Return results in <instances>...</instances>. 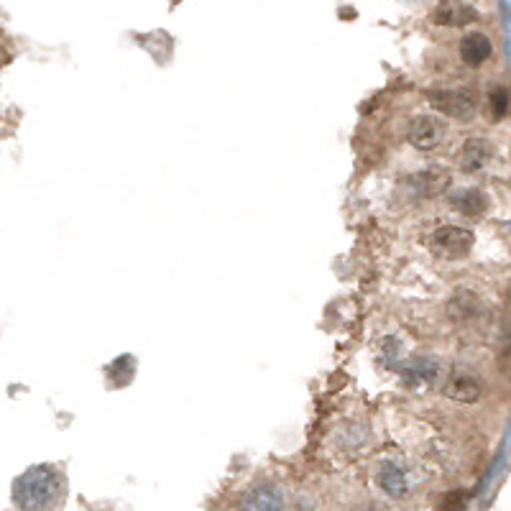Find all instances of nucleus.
Here are the masks:
<instances>
[{"mask_svg":"<svg viewBox=\"0 0 511 511\" xmlns=\"http://www.w3.org/2000/svg\"><path fill=\"white\" fill-rule=\"evenodd\" d=\"M66 501V476L57 465H31L13 480L18 511H59Z\"/></svg>","mask_w":511,"mask_h":511,"instance_id":"nucleus-1","label":"nucleus"},{"mask_svg":"<svg viewBox=\"0 0 511 511\" xmlns=\"http://www.w3.org/2000/svg\"><path fill=\"white\" fill-rule=\"evenodd\" d=\"M425 243L435 256L447 259V261H458V259H465L473 251L476 235H473V231L461 228V225H440V228L429 233Z\"/></svg>","mask_w":511,"mask_h":511,"instance_id":"nucleus-2","label":"nucleus"},{"mask_svg":"<svg viewBox=\"0 0 511 511\" xmlns=\"http://www.w3.org/2000/svg\"><path fill=\"white\" fill-rule=\"evenodd\" d=\"M450 187V172L445 166H425L419 172H414L410 177L401 180V189L407 192L410 199H429L443 195Z\"/></svg>","mask_w":511,"mask_h":511,"instance_id":"nucleus-3","label":"nucleus"},{"mask_svg":"<svg viewBox=\"0 0 511 511\" xmlns=\"http://www.w3.org/2000/svg\"><path fill=\"white\" fill-rule=\"evenodd\" d=\"M427 102L443 113L445 118H453L458 123H468L476 116V100L468 90H458V87H445V90H429Z\"/></svg>","mask_w":511,"mask_h":511,"instance_id":"nucleus-4","label":"nucleus"},{"mask_svg":"<svg viewBox=\"0 0 511 511\" xmlns=\"http://www.w3.org/2000/svg\"><path fill=\"white\" fill-rule=\"evenodd\" d=\"M238 511H286V496L277 483H259L243 496Z\"/></svg>","mask_w":511,"mask_h":511,"instance_id":"nucleus-5","label":"nucleus"},{"mask_svg":"<svg viewBox=\"0 0 511 511\" xmlns=\"http://www.w3.org/2000/svg\"><path fill=\"white\" fill-rule=\"evenodd\" d=\"M407 141L412 144L417 151H432L440 146L443 141V126L440 120L429 116L412 118L410 128H407Z\"/></svg>","mask_w":511,"mask_h":511,"instance_id":"nucleus-6","label":"nucleus"},{"mask_svg":"<svg viewBox=\"0 0 511 511\" xmlns=\"http://www.w3.org/2000/svg\"><path fill=\"white\" fill-rule=\"evenodd\" d=\"M432 21H435L437 26L455 29V26H468V23L479 21V11H476V5H471V3L445 0V3H437V8H435V13H432Z\"/></svg>","mask_w":511,"mask_h":511,"instance_id":"nucleus-7","label":"nucleus"},{"mask_svg":"<svg viewBox=\"0 0 511 511\" xmlns=\"http://www.w3.org/2000/svg\"><path fill=\"white\" fill-rule=\"evenodd\" d=\"M480 310H483V304H480L479 295L471 292V289H455L445 304L447 317H450L453 322H458V325H465V322L476 320Z\"/></svg>","mask_w":511,"mask_h":511,"instance_id":"nucleus-8","label":"nucleus"},{"mask_svg":"<svg viewBox=\"0 0 511 511\" xmlns=\"http://www.w3.org/2000/svg\"><path fill=\"white\" fill-rule=\"evenodd\" d=\"M483 394V386L473 374H465V371H455L450 374V379L445 383V396L453 401H461V404H476Z\"/></svg>","mask_w":511,"mask_h":511,"instance_id":"nucleus-9","label":"nucleus"},{"mask_svg":"<svg viewBox=\"0 0 511 511\" xmlns=\"http://www.w3.org/2000/svg\"><path fill=\"white\" fill-rule=\"evenodd\" d=\"M447 205L453 210H458L463 217H480L489 210V198L476 187H463V189H455L447 195Z\"/></svg>","mask_w":511,"mask_h":511,"instance_id":"nucleus-10","label":"nucleus"},{"mask_svg":"<svg viewBox=\"0 0 511 511\" xmlns=\"http://www.w3.org/2000/svg\"><path fill=\"white\" fill-rule=\"evenodd\" d=\"M461 59L465 62L468 66H480L486 65L489 59H491V54H494V44H491V39L486 36V33H465L461 39Z\"/></svg>","mask_w":511,"mask_h":511,"instance_id":"nucleus-11","label":"nucleus"},{"mask_svg":"<svg viewBox=\"0 0 511 511\" xmlns=\"http://www.w3.org/2000/svg\"><path fill=\"white\" fill-rule=\"evenodd\" d=\"M494 159V146L486 138H468L461 149V169L468 174H476Z\"/></svg>","mask_w":511,"mask_h":511,"instance_id":"nucleus-12","label":"nucleus"},{"mask_svg":"<svg viewBox=\"0 0 511 511\" xmlns=\"http://www.w3.org/2000/svg\"><path fill=\"white\" fill-rule=\"evenodd\" d=\"M376 483L383 494L389 498H404L410 491V483H407V473L396 465V463H383L376 473Z\"/></svg>","mask_w":511,"mask_h":511,"instance_id":"nucleus-13","label":"nucleus"},{"mask_svg":"<svg viewBox=\"0 0 511 511\" xmlns=\"http://www.w3.org/2000/svg\"><path fill=\"white\" fill-rule=\"evenodd\" d=\"M120 366H123V356L108 366V374H105V376H108L110 389H123V386H128V383L133 381V376H136V358H133V356L126 368H120Z\"/></svg>","mask_w":511,"mask_h":511,"instance_id":"nucleus-14","label":"nucleus"},{"mask_svg":"<svg viewBox=\"0 0 511 511\" xmlns=\"http://www.w3.org/2000/svg\"><path fill=\"white\" fill-rule=\"evenodd\" d=\"M509 108H511L509 90H507L504 84H496L494 90L489 93V110H491V118H494V120L507 118Z\"/></svg>","mask_w":511,"mask_h":511,"instance_id":"nucleus-15","label":"nucleus"},{"mask_svg":"<svg viewBox=\"0 0 511 511\" xmlns=\"http://www.w3.org/2000/svg\"><path fill=\"white\" fill-rule=\"evenodd\" d=\"M468 501H471V494L465 491V489H458V491H447L437 498V504H435V511H465L468 507Z\"/></svg>","mask_w":511,"mask_h":511,"instance_id":"nucleus-16","label":"nucleus"}]
</instances>
